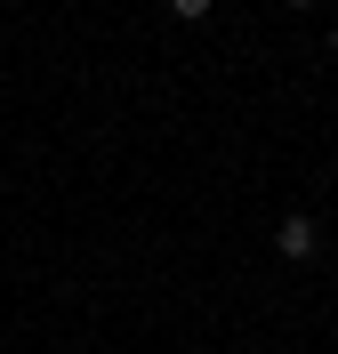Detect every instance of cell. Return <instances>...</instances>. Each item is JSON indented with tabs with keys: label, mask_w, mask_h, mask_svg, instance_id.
I'll return each instance as SVG.
<instances>
[{
	"label": "cell",
	"mask_w": 338,
	"mask_h": 354,
	"mask_svg": "<svg viewBox=\"0 0 338 354\" xmlns=\"http://www.w3.org/2000/svg\"><path fill=\"white\" fill-rule=\"evenodd\" d=\"M274 250H282V258H298V266H306V258H314V250H322V225L306 218V209H290V218L274 225Z\"/></svg>",
	"instance_id": "obj_1"
},
{
	"label": "cell",
	"mask_w": 338,
	"mask_h": 354,
	"mask_svg": "<svg viewBox=\"0 0 338 354\" xmlns=\"http://www.w3.org/2000/svg\"><path fill=\"white\" fill-rule=\"evenodd\" d=\"M209 8H218V0H169V17H185V24H202Z\"/></svg>",
	"instance_id": "obj_2"
},
{
	"label": "cell",
	"mask_w": 338,
	"mask_h": 354,
	"mask_svg": "<svg viewBox=\"0 0 338 354\" xmlns=\"http://www.w3.org/2000/svg\"><path fill=\"white\" fill-rule=\"evenodd\" d=\"M282 8H314V0H282Z\"/></svg>",
	"instance_id": "obj_3"
},
{
	"label": "cell",
	"mask_w": 338,
	"mask_h": 354,
	"mask_svg": "<svg viewBox=\"0 0 338 354\" xmlns=\"http://www.w3.org/2000/svg\"><path fill=\"white\" fill-rule=\"evenodd\" d=\"M330 48H338V32H330Z\"/></svg>",
	"instance_id": "obj_4"
}]
</instances>
